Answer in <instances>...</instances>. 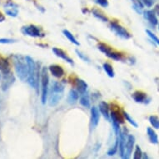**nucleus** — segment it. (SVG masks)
<instances>
[{"mask_svg": "<svg viewBox=\"0 0 159 159\" xmlns=\"http://www.w3.org/2000/svg\"><path fill=\"white\" fill-rule=\"evenodd\" d=\"M25 57H26L28 67H29L27 83L33 89H38L39 82L40 80V73H41V71H39V68L37 66V63L33 59V57H31L30 56H26Z\"/></svg>", "mask_w": 159, "mask_h": 159, "instance_id": "1", "label": "nucleus"}, {"mask_svg": "<svg viewBox=\"0 0 159 159\" xmlns=\"http://www.w3.org/2000/svg\"><path fill=\"white\" fill-rule=\"evenodd\" d=\"M13 58V66H14L15 73L18 76V78L23 82L27 81L29 67H28L26 57L20 54H17L14 55Z\"/></svg>", "mask_w": 159, "mask_h": 159, "instance_id": "2", "label": "nucleus"}, {"mask_svg": "<svg viewBox=\"0 0 159 159\" xmlns=\"http://www.w3.org/2000/svg\"><path fill=\"white\" fill-rule=\"evenodd\" d=\"M64 93V85L59 82H54L51 85V89L48 90V105L54 107L63 98Z\"/></svg>", "mask_w": 159, "mask_h": 159, "instance_id": "3", "label": "nucleus"}, {"mask_svg": "<svg viewBox=\"0 0 159 159\" xmlns=\"http://www.w3.org/2000/svg\"><path fill=\"white\" fill-rule=\"evenodd\" d=\"M40 82H41V101L43 104L47 102L48 89H49V76L48 70L46 67H43L40 73Z\"/></svg>", "mask_w": 159, "mask_h": 159, "instance_id": "4", "label": "nucleus"}, {"mask_svg": "<svg viewBox=\"0 0 159 159\" xmlns=\"http://www.w3.org/2000/svg\"><path fill=\"white\" fill-rule=\"evenodd\" d=\"M21 32L24 35L33 38H43L45 36L44 33H43L41 29L34 24L24 26L21 29Z\"/></svg>", "mask_w": 159, "mask_h": 159, "instance_id": "5", "label": "nucleus"}, {"mask_svg": "<svg viewBox=\"0 0 159 159\" xmlns=\"http://www.w3.org/2000/svg\"><path fill=\"white\" fill-rule=\"evenodd\" d=\"M110 28L112 29V32H114L115 34H117V36H119L120 38L123 39H130L132 35L130 34V33L125 29L123 28L122 25L118 24L117 22L116 21H112L110 22L109 24Z\"/></svg>", "mask_w": 159, "mask_h": 159, "instance_id": "6", "label": "nucleus"}, {"mask_svg": "<svg viewBox=\"0 0 159 159\" xmlns=\"http://www.w3.org/2000/svg\"><path fill=\"white\" fill-rule=\"evenodd\" d=\"M135 137L132 134L128 135L127 138V143H126V148H125V153L123 158L128 159L132 155L133 150L134 148V145H135Z\"/></svg>", "mask_w": 159, "mask_h": 159, "instance_id": "7", "label": "nucleus"}, {"mask_svg": "<svg viewBox=\"0 0 159 159\" xmlns=\"http://www.w3.org/2000/svg\"><path fill=\"white\" fill-rule=\"evenodd\" d=\"M91 117H90V126L91 128L93 130L98 125L99 120H100V112L97 107H93L90 111Z\"/></svg>", "mask_w": 159, "mask_h": 159, "instance_id": "8", "label": "nucleus"}, {"mask_svg": "<svg viewBox=\"0 0 159 159\" xmlns=\"http://www.w3.org/2000/svg\"><path fill=\"white\" fill-rule=\"evenodd\" d=\"M2 80V84H1V89L3 91H6L7 89H8L14 83L15 78L13 77L12 73H8V74H5V75H2L1 78Z\"/></svg>", "mask_w": 159, "mask_h": 159, "instance_id": "9", "label": "nucleus"}, {"mask_svg": "<svg viewBox=\"0 0 159 159\" xmlns=\"http://www.w3.org/2000/svg\"><path fill=\"white\" fill-rule=\"evenodd\" d=\"M127 133H125V130L121 131L120 135H119V142H118V149H119V154L122 158L124 157L126 148V143H127Z\"/></svg>", "mask_w": 159, "mask_h": 159, "instance_id": "10", "label": "nucleus"}, {"mask_svg": "<svg viewBox=\"0 0 159 159\" xmlns=\"http://www.w3.org/2000/svg\"><path fill=\"white\" fill-rule=\"evenodd\" d=\"M0 73H2V75L11 73L10 62L8 58L3 57L2 55H0Z\"/></svg>", "mask_w": 159, "mask_h": 159, "instance_id": "11", "label": "nucleus"}, {"mask_svg": "<svg viewBox=\"0 0 159 159\" xmlns=\"http://www.w3.org/2000/svg\"><path fill=\"white\" fill-rule=\"evenodd\" d=\"M4 10L7 15L16 18L18 14V6L13 2H8L4 7Z\"/></svg>", "mask_w": 159, "mask_h": 159, "instance_id": "12", "label": "nucleus"}, {"mask_svg": "<svg viewBox=\"0 0 159 159\" xmlns=\"http://www.w3.org/2000/svg\"><path fill=\"white\" fill-rule=\"evenodd\" d=\"M48 71H49V73L53 77L57 78H61L65 74L64 69L60 65H57V64H52V65H50L48 67Z\"/></svg>", "mask_w": 159, "mask_h": 159, "instance_id": "13", "label": "nucleus"}, {"mask_svg": "<svg viewBox=\"0 0 159 159\" xmlns=\"http://www.w3.org/2000/svg\"><path fill=\"white\" fill-rule=\"evenodd\" d=\"M74 86L76 88V90L79 93L80 95L86 93L87 90H88V84L84 80L81 79V78H75L74 79Z\"/></svg>", "mask_w": 159, "mask_h": 159, "instance_id": "14", "label": "nucleus"}, {"mask_svg": "<svg viewBox=\"0 0 159 159\" xmlns=\"http://www.w3.org/2000/svg\"><path fill=\"white\" fill-rule=\"evenodd\" d=\"M52 52H53V53H54L57 57H60L63 60H64L68 63L71 64V65H73V64H74V62H73V59H72V58L63 51V50L60 49V48H52Z\"/></svg>", "mask_w": 159, "mask_h": 159, "instance_id": "15", "label": "nucleus"}, {"mask_svg": "<svg viewBox=\"0 0 159 159\" xmlns=\"http://www.w3.org/2000/svg\"><path fill=\"white\" fill-rule=\"evenodd\" d=\"M144 18L149 22V24L152 26H156L158 24V20L157 18L156 13H154L153 10H146L143 12Z\"/></svg>", "mask_w": 159, "mask_h": 159, "instance_id": "16", "label": "nucleus"}, {"mask_svg": "<svg viewBox=\"0 0 159 159\" xmlns=\"http://www.w3.org/2000/svg\"><path fill=\"white\" fill-rule=\"evenodd\" d=\"M110 117L112 119V122H117V123H120V124H123L124 123V117H123V112L121 113L120 110L118 108H116V109L112 110V112L110 113Z\"/></svg>", "mask_w": 159, "mask_h": 159, "instance_id": "17", "label": "nucleus"}, {"mask_svg": "<svg viewBox=\"0 0 159 159\" xmlns=\"http://www.w3.org/2000/svg\"><path fill=\"white\" fill-rule=\"evenodd\" d=\"M98 109L100 113L103 116L107 121L110 120V112H109V105L106 102L101 101L98 104Z\"/></svg>", "mask_w": 159, "mask_h": 159, "instance_id": "18", "label": "nucleus"}, {"mask_svg": "<svg viewBox=\"0 0 159 159\" xmlns=\"http://www.w3.org/2000/svg\"><path fill=\"white\" fill-rule=\"evenodd\" d=\"M79 93L76 89H71L68 95V102L69 104L73 105L78 102L79 98Z\"/></svg>", "mask_w": 159, "mask_h": 159, "instance_id": "19", "label": "nucleus"}, {"mask_svg": "<svg viewBox=\"0 0 159 159\" xmlns=\"http://www.w3.org/2000/svg\"><path fill=\"white\" fill-rule=\"evenodd\" d=\"M132 98L136 102H145L147 100V94L142 91H136L132 94Z\"/></svg>", "mask_w": 159, "mask_h": 159, "instance_id": "20", "label": "nucleus"}, {"mask_svg": "<svg viewBox=\"0 0 159 159\" xmlns=\"http://www.w3.org/2000/svg\"><path fill=\"white\" fill-rule=\"evenodd\" d=\"M147 134L149 138V141L151 142L152 144H157L158 143V137L156 132L154 131L153 128H147Z\"/></svg>", "mask_w": 159, "mask_h": 159, "instance_id": "21", "label": "nucleus"}, {"mask_svg": "<svg viewBox=\"0 0 159 159\" xmlns=\"http://www.w3.org/2000/svg\"><path fill=\"white\" fill-rule=\"evenodd\" d=\"M98 48L108 57H110V55L112 54V52L114 51V50H112V48L109 47L108 45L105 44L103 43H99L98 44Z\"/></svg>", "mask_w": 159, "mask_h": 159, "instance_id": "22", "label": "nucleus"}, {"mask_svg": "<svg viewBox=\"0 0 159 159\" xmlns=\"http://www.w3.org/2000/svg\"><path fill=\"white\" fill-rule=\"evenodd\" d=\"M92 13L93 14V16L95 18H97L98 19H99L100 21L102 22H107L108 21V18L104 13H102V11L98 9V8H93L92 9Z\"/></svg>", "mask_w": 159, "mask_h": 159, "instance_id": "23", "label": "nucleus"}, {"mask_svg": "<svg viewBox=\"0 0 159 159\" xmlns=\"http://www.w3.org/2000/svg\"><path fill=\"white\" fill-rule=\"evenodd\" d=\"M102 68H103V70H104V72L106 73V74H107L109 78H114V76H115L114 69H113V67H112L109 63H103Z\"/></svg>", "mask_w": 159, "mask_h": 159, "instance_id": "24", "label": "nucleus"}, {"mask_svg": "<svg viewBox=\"0 0 159 159\" xmlns=\"http://www.w3.org/2000/svg\"><path fill=\"white\" fill-rule=\"evenodd\" d=\"M133 3V7L134 8V10L139 14L143 13V8H144V4L142 2V0H131Z\"/></svg>", "mask_w": 159, "mask_h": 159, "instance_id": "25", "label": "nucleus"}, {"mask_svg": "<svg viewBox=\"0 0 159 159\" xmlns=\"http://www.w3.org/2000/svg\"><path fill=\"white\" fill-rule=\"evenodd\" d=\"M63 34H64V36H65L71 43H73V44H75L76 46H80V43L78 42V40L76 39V38L73 36L71 32H69L68 30H67V29H64L63 31Z\"/></svg>", "mask_w": 159, "mask_h": 159, "instance_id": "26", "label": "nucleus"}, {"mask_svg": "<svg viewBox=\"0 0 159 159\" xmlns=\"http://www.w3.org/2000/svg\"><path fill=\"white\" fill-rule=\"evenodd\" d=\"M80 103L82 106H84V107H90L91 102H90V98L88 93H84L81 95V98H80Z\"/></svg>", "mask_w": 159, "mask_h": 159, "instance_id": "27", "label": "nucleus"}, {"mask_svg": "<svg viewBox=\"0 0 159 159\" xmlns=\"http://www.w3.org/2000/svg\"><path fill=\"white\" fill-rule=\"evenodd\" d=\"M149 123L154 129H159V117L155 115L149 117Z\"/></svg>", "mask_w": 159, "mask_h": 159, "instance_id": "28", "label": "nucleus"}, {"mask_svg": "<svg viewBox=\"0 0 159 159\" xmlns=\"http://www.w3.org/2000/svg\"><path fill=\"white\" fill-rule=\"evenodd\" d=\"M123 117H124V119H125L126 121H128V123H130L131 125L133 126V127H134V128H138V123H136V121L134 120V119H133V117H131L130 115L128 114V112H126V111H124V110H123Z\"/></svg>", "mask_w": 159, "mask_h": 159, "instance_id": "29", "label": "nucleus"}, {"mask_svg": "<svg viewBox=\"0 0 159 159\" xmlns=\"http://www.w3.org/2000/svg\"><path fill=\"white\" fill-rule=\"evenodd\" d=\"M118 142H119V137H116V140H115L114 145L107 151V155H108V156H113V155L116 154V152H117V150H118Z\"/></svg>", "mask_w": 159, "mask_h": 159, "instance_id": "30", "label": "nucleus"}, {"mask_svg": "<svg viewBox=\"0 0 159 159\" xmlns=\"http://www.w3.org/2000/svg\"><path fill=\"white\" fill-rule=\"evenodd\" d=\"M143 151L142 149L140 148V147L137 145L135 147V151H134V153H133V158L134 159H141L143 158Z\"/></svg>", "mask_w": 159, "mask_h": 159, "instance_id": "31", "label": "nucleus"}, {"mask_svg": "<svg viewBox=\"0 0 159 159\" xmlns=\"http://www.w3.org/2000/svg\"><path fill=\"white\" fill-rule=\"evenodd\" d=\"M146 34L148 35L149 38H150V39H151L152 40V41H153V42L156 43V44H157L159 46V39L156 36V35H155V34H153V33H152V32L150 31V30H148V29H147Z\"/></svg>", "mask_w": 159, "mask_h": 159, "instance_id": "32", "label": "nucleus"}, {"mask_svg": "<svg viewBox=\"0 0 159 159\" xmlns=\"http://www.w3.org/2000/svg\"><path fill=\"white\" fill-rule=\"evenodd\" d=\"M75 52H76V53H77V55H78V57H79V58H81L82 60L84 61V62H87V63H89V62H90V59H89V57H88L86 54L83 53L81 51H79L78 49H76Z\"/></svg>", "mask_w": 159, "mask_h": 159, "instance_id": "33", "label": "nucleus"}, {"mask_svg": "<svg viewBox=\"0 0 159 159\" xmlns=\"http://www.w3.org/2000/svg\"><path fill=\"white\" fill-rule=\"evenodd\" d=\"M16 40L12 39H0V43H3V44H9V43H15Z\"/></svg>", "mask_w": 159, "mask_h": 159, "instance_id": "34", "label": "nucleus"}, {"mask_svg": "<svg viewBox=\"0 0 159 159\" xmlns=\"http://www.w3.org/2000/svg\"><path fill=\"white\" fill-rule=\"evenodd\" d=\"M142 2L144 4V6H146L148 8H151L152 6L154 4L155 0H142Z\"/></svg>", "mask_w": 159, "mask_h": 159, "instance_id": "35", "label": "nucleus"}, {"mask_svg": "<svg viewBox=\"0 0 159 159\" xmlns=\"http://www.w3.org/2000/svg\"><path fill=\"white\" fill-rule=\"evenodd\" d=\"M96 3L99 4L100 6H102L103 8H107L108 6V2L107 0H96Z\"/></svg>", "mask_w": 159, "mask_h": 159, "instance_id": "36", "label": "nucleus"}, {"mask_svg": "<svg viewBox=\"0 0 159 159\" xmlns=\"http://www.w3.org/2000/svg\"><path fill=\"white\" fill-rule=\"evenodd\" d=\"M153 11L154 13H156V15H159V4H157V5L155 6Z\"/></svg>", "mask_w": 159, "mask_h": 159, "instance_id": "37", "label": "nucleus"}, {"mask_svg": "<svg viewBox=\"0 0 159 159\" xmlns=\"http://www.w3.org/2000/svg\"><path fill=\"white\" fill-rule=\"evenodd\" d=\"M5 20V17H4V15H3V13L0 12V23H2V22H3Z\"/></svg>", "mask_w": 159, "mask_h": 159, "instance_id": "38", "label": "nucleus"}, {"mask_svg": "<svg viewBox=\"0 0 159 159\" xmlns=\"http://www.w3.org/2000/svg\"><path fill=\"white\" fill-rule=\"evenodd\" d=\"M1 78H2V76H1V74H0V79H1Z\"/></svg>", "mask_w": 159, "mask_h": 159, "instance_id": "39", "label": "nucleus"}, {"mask_svg": "<svg viewBox=\"0 0 159 159\" xmlns=\"http://www.w3.org/2000/svg\"><path fill=\"white\" fill-rule=\"evenodd\" d=\"M158 29H159V25H158Z\"/></svg>", "mask_w": 159, "mask_h": 159, "instance_id": "40", "label": "nucleus"}]
</instances>
